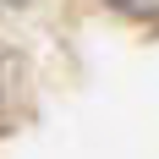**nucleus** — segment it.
Returning a JSON list of instances; mask_svg holds the SVG:
<instances>
[{
    "label": "nucleus",
    "mask_w": 159,
    "mask_h": 159,
    "mask_svg": "<svg viewBox=\"0 0 159 159\" xmlns=\"http://www.w3.org/2000/svg\"><path fill=\"white\" fill-rule=\"evenodd\" d=\"M0 6H22V0H0Z\"/></svg>",
    "instance_id": "f03ea898"
},
{
    "label": "nucleus",
    "mask_w": 159,
    "mask_h": 159,
    "mask_svg": "<svg viewBox=\"0 0 159 159\" xmlns=\"http://www.w3.org/2000/svg\"><path fill=\"white\" fill-rule=\"evenodd\" d=\"M110 6H121V11H137V16H154L159 0H110Z\"/></svg>",
    "instance_id": "f257e3e1"
}]
</instances>
